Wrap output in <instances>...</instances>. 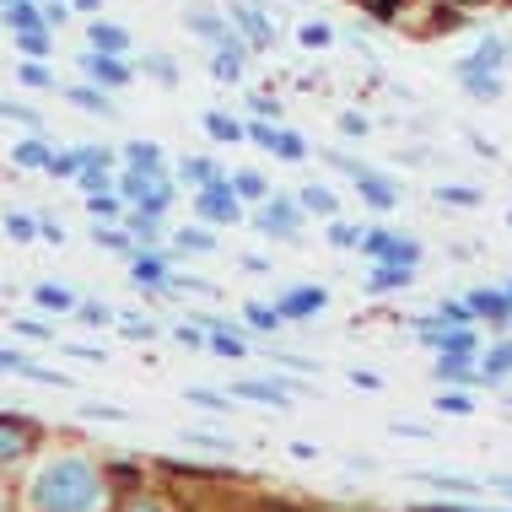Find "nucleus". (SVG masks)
<instances>
[{
  "label": "nucleus",
  "mask_w": 512,
  "mask_h": 512,
  "mask_svg": "<svg viewBox=\"0 0 512 512\" xmlns=\"http://www.w3.org/2000/svg\"><path fill=\"white\" fill-rule=\"evenodd\" d=\"M33 502L44 512H87L98 502V480H92L87 464H54L33 486Z\"/></svg>",
  "instance_id": "f257e3e1"
},
{
  "label": "nucleus",
  "mask_w": 512,
  "mask_h": 512,
  "mask_svg": "<svg viewBox=\"0 0 512 512\" xmlns=\"http://www.w3.org/2000/svg\"><path fill=\"white\" fill-rule=\"evenodd\" d=\"M367 248H372L378 259H389V265H399V270H410L415 259H421V248H415V243H405V238H389V232H372V238H367Z\"/></svg>",
  "instance_id": "f03ea898"
},
{
  "label": "nucleus",
  "mask_w": 512,
  "mask_h": 512,
  "mask_svg": "<svg viewBox=\"0 0 512 512\" xmlns=\"http://www.w3.org/2000/svg\"><path fill=\"white\" fill-rule=\"evenodd\" d=\"M318 308H324V292H318V286H297V292L281 297V318H313Z\"/></svg>",
  "instance_id": "7ed1b4c3"
},
{
  "label": "nucleus",
  "mask_w": 512,
  "mask_h": 512,
  "mask_svg": "<svg viewBox=\"0 0 512 512\" xmlns=\"http://www.w3.org/2000/svg\"><path fill=\"white\" fill-rule=\"evenodd\" d=\"M259 227H265V232H281V238H292V232L302 227V216H297L292 200H270V211L259 216Z\"/></svg>",
  "instance_id": "20e7f679"
},
{
  "label": "nucleus",
  "mask_w": 512,
  "mask_h": 512,
  "mask_svg": "<svg viewBox=\"0 0 512 512\" xmlns=\"http://www.w3.org/2000/svg\"><path fill=\"white\" fill-rule=\"evenodd\" d=\"M200 216H211V221H238V216H232V195H227V189H216V184H205Z\"/></svg>",
  "instance_id": "39448f33"
},
{
  "label": "nucleus",
  "mask_w": 512,
  "mask_h": 512,
  "mask_svg": "<svg viewBox=\"0 0 512 512\" xmlns=\"http://www.w3.org/2000/svg\"><path fill=\"white\" fill-rule=\"evenodd\" d=\"M87 71L103 81V87H130V71L119 60H103V54H87Z\"/></svg>",
  "instance_id": "423d86ee"
},
{
  "label": "nucleus",
  "mask_w": 512,
  "mask_h": 512,
  "mask_svg": "<svg viewBox=\"0 0 512 512\" xmlns=\"http://www.w3.org/2000/svg\"><path fill=\"white\" fill-rule=\"evenodd\" d=\"M232 17H238V22L248 27V33H254V49H270V44H275V33H270V22H265V17H259V11H254V6H232Z\"/></svg>",
  "instance_id": "0eeeda50"
},
{
  "label": "nucleus",
  "mask_w": 512,
  "mask_h": 512,
  "mask_svg": "<svg viewBox=\"0 0 512 512\" xmlns=\"http://www.w3.org/2000/svg\"><path fill=\"white\" fill-rule=\"evenodd\" d=\"M87 38H92L103 54H124V49H130V33H124V27H108V22H92Z\"/></svg>",
  "instance_id": "6e6552de"
},
{
  "label": "nucleus",
  "mask_w": 512,
  "mask_h": 512,
  "mask_svg": "<svg viewBox=\"0 0 512 512\" xmlns=\"http://www.w3.org/2000/svg\"><path fill=\"white\" fill-rule=\"evenodd\" d=\"M459 76H464V92H469V98H480V103H491L496 92H502V87H496V76H486V71H459Z\"/></svg>",
  "instance_id": "1a4fd4ad"
},
{
  "label": "nucleus",
  "mask_w": 512,
  "mask_h": 512,
  "mask_svg": "<svg viewBox=\"0 0 512 512\" xmlns=\"http://www.w3.org/2000/svg\"><path fill=\"white\" fill-rule=\"evenodd\" d=\"M356 184H362V195L372 200V205H394V184H383V178H372V168L356 178Z\"/></svg>",
  "instance_id": "9d476101"
},
{
  "label": "nucleus",
  "mask_w": 512,
  "mask_h": 512,
  "mask_svg": "<svg viewBox=\"0 0 512 512\" xmlns=\"http://www.w3.org/2000/svg\"><path fill=\"white\" fill-rule=\"evenodd\" d=\"M502 60H507V44H486L475 60H464L459 71H491V65H502Z\"/></svg>",
  "instance_id": "9b49d317"
},
{
  "label": "nucleus",
  "mask_w": 512,
  "mask_h": 512,
  "mask_svg": "<svg viewBox=\"0 0 512 512\" xmlns=\"http://www.w3.org/2000/svg\"><path fill=\"white\" fill-rule=\"evenodd\" d=\"M243 399H259V405H286V394L275 389V383H238Z\"/></svg>",
  "instance_id": "f8f14e48"
},
{
  "label": "nucleus",
  "mask_w": 512,
  "mask_h": 512,
  "mask_svg": "<svg viewBox=\"0 0 512 512\" xmlns=\"http://www.w3.org/2000/svg\"><path fill=\"white\" fill-rule=\"evenodd\" d=\"M17 162H22V168H49L54 157H49L44 141H22V146H17Z\"/></svg>",
  "instance_id": "ddd939ff"
},
{
  "label": "nucleus",
  "mask_w": 512,
  "mask_h": 512,
  "mask_svg": "<svg viewBox=\"0 0 512 512\" xmlns=\"http://www.w3.org/2000/svg\"><path fill=\"white\" fill-rule=\"evenodd\" d=\"M469 302H475L480 313H491V318H507V313H512V302H507L502 292H475V297H469Z\"/></svg>",
  "instance_id": "4468645a"
},
{
  "label": "nucleus",
  "mask_w": 512,
  "mask_h": 512,
  "mask_svg": "<svg viewBox=\"0 0 512 512\" xmlns=\"http://www.w3.org/2000/svg\"><path fill=\"white\" fill-rule=\"evenodd\" d=\"M27 432H11V426H0V459H17V453H27Z\"/></svg>",
  "instance_id": "2eb2a0df"
},
{
  "label": "nucleus",
  "mask_w": 512,
  "mask_h": 512,
  "mask_svg": "<svg viewBox=\"0 0 512 512\" xmlns=\"http://www.w3.org/2000/svg\"><path fill=\"white\" fill-rule=\"evenodd\" d=\"M302 205H313L318 216H335V211H340L335 195H329V189H318V184H313V189H302Z\"/></svg>",
  "instance_id": "dca6fc26"
},
{
  "label": "nucleus",
  "mask_w": 512,
  "mask_h": 512,
  "mask_svg": "<svg viewBox=\"0 0 512 512\" xmlns=\"http://www.w3.org/2000/svg\"><path fill=\"white\" fill-rule=\"evenodd\" d=\"M38 302H44V308H54V313H65V308H76V297L71 292H60V286H38L33 292Z\"/></svg>",
  "instance_id": "f3484780"
},
{
  "label": "nucleus",
  "mask_w": 512,
  "mask_h": 512,
  "mask_svg": "<svg viewBox=\"0 0 512 512\" xmlns=\"http://www.w3.org/2000/svg\"><path fill=\"white\" fill-rule=\"evenodd\" d=\"M65 98L81 103V108H92V114H108V98H98L92 87H65Z\"/></svg>",
  "instance_id": "a211bd4d"
},
{
  "label": "nucleus",
  "mask_w": 512,
  "mask_h": 512,
  "mask_svg": "<svg viewBox=\"0 0 512 512\" xmlns=\"http://www.w3.org/2000/svg\"><path fill=\"white\" fill-rule=\"evenodd\" d=\"M205 130H211L216 141H238V135H243V130H238V124H232L227 114H205Z\"/></svg>",
  "instance_id": "6ab92c4d"
},
{
  "label": "nucleus",
  "mask_w": 512,
  "mask_h": 512,
  "mask_svg": "<svg viewBox=\"0 0 512 512\" xmlns=\"http://www.w3.org/2000/svg\"><path fill=\"white\" fill-rule=\"evenodd\" d=\"M184 178L205 189V184H216V168H211V162H200V157H189V162H184Z\"/></svg>",
  "instance_id": "aec40b11"
},
{
  "label": "nucleus",
  "mask_w": 512,
  "mask_h": 512,
  "mask_svg": "<svg viewBox=\"0 0 512 512\" xmlns=\"http://www.w3.org/2000/svg\"><path fill=\"white\" fill-rule=\"evenodd\" d=\"M405 281H410V270H372V292H394Z\"/></svg>",
  "instance_id": "412c9836"
},
{
  "label": "nucleus",
  "mask_w": 512,
  "mask_h": 512,
  "mask_svg": "<svg viewBox=\"0 0 512 512\" xmlns=\"http://www.w3.org/2000/svg\"><path fill=\"white\" fill-rule=\"evenodd\" d=\"M437 345L448 356H469V351H475V335H469V329H464V335H437Z\"/></svg>",
  "instance_id": "4be33fe9"
},
{
  "label": "nucleus",
  "mask_w": 512,
  "mask_h": 512,
  "mask_svg": "<svg viewBox=\"0 0 512 512\" xmlns=\"http://www.w3.org/2000/svg\"><path fill=\"white\" fill-rule=\"evenodd\" d=\"M135 275H141V281H168V265H162L157 254H141V265H135Z\"/></svg>",
  "instance_id": "5701e85b"
},
{
  "label": "nucleus",
  "mask_w": 512,
  "mask_h": 512,
  "mask_svg": "<svg viewBox=\"0 0 512 512\" xmlns=\"http://www.w3.org/2000/svg\"><path fill=\"white\" fill-rule=\"evenodd\" d=\"M22 49L27 54H49V33L44 27H22Z\"/></svg>",
  "instance_id": "b1692460"
},
{
  "label": "nucleus",
  "mask_w": 512,
  "mask_h": 512,
  "mask_svg": "<svg viewBox=\"0 0 512 512\" xmlns=\"http://www.w3.org/2000/svg\"><path fill=\"white\" fill-rule=\"evenodd\" d=\"M232 189L248 195V200H259V195H265V178H259V173H238V184H232Z\"/></svg>",
  "instance_id": "393cba45"
},
{
  "label": "nucleus",
  "mask_w": 512,
  "mask_h": 512,
  "mask_svg": "<svg viewBox=\"0 0 512 512\" xmlns=\"http://www.w3.org/2000/svg\"><path fill=\"white\" fill-rule=\"evenodd\" d=\"M146 71H151V76H162L168 87L178 81V65H173V60H162V54H151V60H146Z\"/></svg>",
  "instance_id": "a878e982"
},
{
  "label": "nucleus",
  "mask_w": 512,
  "mask_h": 512,
  "mask_svg": "<svg viewBox=\"0 0 512 512\" xmlns=\"http://www.w3.org/2000/svg\"><path fill=\"white\" fill-rule=\"evenodd\" d=\"M130 162H135V168H157L162 151H157V146H130Z\"/></svg>",
  "instance_id": "bb28decb"
},
{
  "label": "nucleus",
  "mask_w": 512,
  "mask_h": 512,
  "mask_svg": "<svg viewBox=\"0 0 512 512\" xmlns=\"http://www.w3.org/2000/svg\"><path fill=\"white\" fill-rule=\"evenodd\" d=\"M103 162H108V151H98V146H92V151H76V168H81V173L103 168Z\"/></svg>",
  "instance_id": "cd10ccee"
},
{
  "label": "nucleus",
  "mask_w": 512,
  "mask_h": 512,
  "mask_svg": "<svg viewBox=\"0 0 512 512\" xmlns=\"http://www.w3.org/2000/svg\"><path fill=\"white\" fill-rule=\"evenodd\" d=\"M302 44H308V49H324V44H329V27L308 22V27H302Z\"/></svg>",
  "instance_id": "c85d7f7f"
},
{
  "label": "nucleus",
  "mask_w": 512,
  "mask_h": 512,
  "mask_svg": "<svg viewBox=\"0 0 512 512\" xmlns=\"http://www.w3.org/2000/svg\"><path fill=\"white\" fill-rule=\"evenodd\" d=\"M442 378H469V356H448V362H442Z\"/></svg>",
  "instance_id": "c756f323"
},
{
  "label": "nucleus",
  "mask_w": 512,
  "mask_h": 512,
  "mask_svg": "<svg viewBox=\"0 0 512 512\" xmlns=\"http://www.w3.org/2000/svg\"><path fill=\"white\" fill-rule=\"evenodd\" d=\"M421 480H432V486H442V491H475L469 480H453V475H421Z\"/></svg>",
  "instance_id": "7c9ffc66"
},
{
  "label": "nucleus",
  "mask_w": 512,
  "mask_h": 512,
  "mask_svg": "<svg viewBox=\"0 0 512 512\" xmlns=\"http://www.w3.org/2000/svg\"><path fill=\"white\" fill-rule=\"evenodd\" d=\"M11 27H38V11L33 6H11Z\"/></svg>",
  "instance_id": "2f4dec72"
},
{
  "label": "nucleus",
  "mask_w": 512,
  "mask_h": 512,
  "mask_svg": "<svg viewBox=\"0 0 512 512\" xmlns=\"http://www.w3.org/2000/svg\"><path fill=\"white\" fill-rule=\"evenodd\" d=\"M0 114H6V119H22V124H33V130H38L33 108H17V103H0Z\"/></svg>",
  "instance_id": "473e14b6"
},
{
  "label": "nucleus",
  "mask_w": 512,
  "mask_h": 512,
  "mask_svg": "<svg viewBox=\"0 0 512 512\" xmlns=\"http://www.w3.org/2000/svg\"><path fill=\"white\" fill-rule=\"evenodd\" d=\"M442 200H448V205H475L480 195H475V189H442Z\"/></svg>",
  "instance_id": "72a5a7b5"
},
{
  "label": "nucleus",
  "mask_w": 512,
  "mask_h": 512,
  "mask_svg": "<svg viewBox=\"0 0 512 512\" xmlns=\"http://www.w3.org/2000/svg\"><path fill=\"white\" fill-rule=\"evenodd\" d=\"M178 248H189V254H200V248H211V238H205V232H184V238H178Z\"/></svg>",
  "instance_id": "f704fd0d"
},
{
  "label": "nucleus",
  "mask_w": 512,
  "mask_h": 512,
  "mask_svg": "<svg viewBox=\"0 0 512 512\" xmlns=\"http://www.w3.org/2000/svg\"><path fill=\"white\" fill-rule=\"evenodd\" d=\"M211 351H221V356H243V345L232 340V335H216V340H211Z\"/></svg>",
  "instance_id": "c9c22d12"
},
{
  "label": "nucleus",
  "mask_w": 512,
  "mask_h": 512,
  "mask_svg": "<svg viewBox=\"0 0 512 512\" xmlns=\"http://www.w3.org/2000/svg\"><path fill=\"white\" fill-rule=\"evenodd\" d=\"M6 227H11V238H22V243H27V238H33V221H27V216H11V221H6Z\"/></svg>",
  "instance_id": "e433bc0d"
},
{
  "label": "nucleus",
  "mask_w": 512,
  "mask_h": 512,
  "mask_svg": "<svg viewBox=\"0 0 512 512\" xmlns=\"http://www.w3.org/2000/svg\"><path fill=\"white\" fill-rule=\"evenodd\" d=\"M98 243H103V248H130V238H124V232H114V227H103Z\"/></svg>",
  "instance_id": "4c0bfd02"
},
{
  "label": "nucleus",
  "mask_w": 512,
  "mask_h": 512,
  "mask_svg": "<svg viewBox=\"0 0 512 512\" xmlns=\"http://www.w3.org/2000/svg\"><path fill=\"white\" fill-rule=\"evenodd\" d=\"M81 184L92 189V195H103V184H108V173L103 168H92V173H81Z\"/></svg>",
  "instance_id": "58836bf2"
},
{
  "label": "nucleus",
  "mask_w": 512,
  "mask_h": 512,
  "mask_svg": "<svg viewBox=\"0 0 512 512\" xmlns=\"http://www.w3.org/2000/svg\"><path fill=\"white\" fill-rule=\"evenodd\" d=\"M248 135H254V141H265V146H275V141H281V135H275L270 124H248Z\"/></svg>",
  "instance_id": "ea45409f"
},
{
  "label": "nucleus",
  "mask_w": 512,
  "mask_h": 512,
  "mask_svg": "<svg viewBox=\"0 0 512 512\" xmlns=\"http://www.w3.org/2000/svg\"><path fill=\"white\" fill-rule=\"evenodd\" d=\"M22 81H27V87H49V76L38 71V65H22Z\"/></svg>",
  "instance_id": "a19ab883"
},
{
  "label": "nucleus",
  "mask_w": 512,
  "mask_h": 512,
  "mask_svg": "<svg viewBox=\"0 0 512 512\" xmlns=\"http://www.w3.org/2000/svg\"><path fill=\"white\" fill-rule=\"evenodd\" d=\"M340 130H345V135H367V124H362V114H345Z\"/></svg>",
  "instance_id": "79ce46f5"
},
{
  "label": "nucleus",
  "mask_w": 512,
  "mask_h": 512,
  "mask_svg": "<svg viewBox=\"0 0 512 512\" xmlns=\"http://www.w3.org/2000/svg\"><path fill=\"white\" fill-rule=\"evenodd\" d=\"M275 318H281V313H265V308H248V324H259V329H270Z\"/></svg>",
  "instance_id": "37998d69"
},
{
  "label": "nucleus",
  "mask_w": 512,
  "mask_h": 512,
  "mask_svg": "<svg viewBox=\"0 0 512 512\" xmlns=\"http://www.w3.org/2000/svg\"><path fill=\"white\" fill-rule=\"evenodd\" d=\"M275 151H286V157H302V141H297V135H281V141H275Z\"/></svg>",
  "instance_id": "c03bdc74"
},
{
  "label": "nucleus",
  "mask_w": 512,
  "mask_h": 512,
  "mask_svg": "<svg viewBox=\"0 0 512 512\" xmlns=\"http://www.w3.org/2000/svg\"><path fill=\"white\" fill-rule=\"evenodd\" d=\"M92 211H98V216H114V211H119V200H108V195H92Z\"/></svg>",
  "instance_id": "a18cd8bd"
},
{
  "label": "nucleus",
  "mask_w": 512,
  "mask_h": 512,
  "mask_svg": "<svg viewBox=\"0 0 512 512\" xmlns=\"http://www.w3.org/2000/svg\"><path fill=\"white\" fill-rule=\"evenodd\" d=\"M76 6H81V11H98V6H103V0H76Z\"/></svg>",
  "instance_id": "49530a36"
},
{
  "label": "nucleus",
  "mask_w": 512,
  "mask_h": 512,
  "mask_svg": "<svg viewBox=\"0 0 512 512\" xmlns=\"http://www.w3.org/2000/svg\"><path fill=\"white\" fill-rule=\"evenodd\" d=\"M130 512H157V507H151V502H135V507H130Z\"/></svg>",
  "instance_id": "de8ad7c7"
},
{
  "label": "nucleus",
  "mask_w": 512,
  "mask_h": 512,
  "mask_svg": "<svg viewBox=\"0 0 512 512\" xmlns=\"http://www.w3.org/2000/svg\"><path fill=\"white\" fill-rule=\"evenodd\" d=\"M469 6H486V0H469Z\"/></svg>",
  "instance_id": "09e8293b"
},
{
  "label": "nucleus",
  "mask_w": 512,
  "mask_h": 512,
  "mask_svg": "<svg viewBox=\"0 0 512 512\" xmlns=\"http://www.w3.org/2000/svg\"><path fill=\"white\" fill-rule=\"evenodd\" d=\"M0 512H6V502H0Z\"/></svg>",
  "instance_id": "8fccbe9b"
},
{
  "label": "nucleus",
  "mask_w": 512,
  "mask_h": 512,
  "mask_svg": "<svg viewBox=\"0 0 512 512\" xmlns=\"http://www.w3.org/2000/svg\"><path fill=\"white\" fill-rule=\"evenodd\" d=\"M0 6H6V0H0Z\"/></svg>",
  "instance_id": "3c124183"
}]
</instances>
